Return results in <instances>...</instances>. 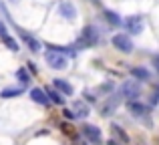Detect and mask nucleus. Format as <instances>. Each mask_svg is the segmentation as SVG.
I'll return each instance as SVG.
<instances>
[{"label":"nucleus","mask_w":159,"mask_h":145,"mask_svg":"<svg viewBox=\"0 0 159 145\" xmlns=\"http://www.w3.org/2000/svg\"><path fill=\"white\" fill-rule=\"evenodd\" d=\"M99 43V32L95 26H85L81 30V36L77 39V43H75V48H79V51H85V48H91L93 44Z\"/></svg>","instance_id":"nucleus-1"},{"label":"nucleus","mask_w":159,"mask_h":145,"mask_svg":"<svg viewBox=\"0 0 159 145\" xmlns=\"http://www.w3.org/2000/svg\"><path fill=\"white\" fill-rule=\"evenodd\" d=\"M111 44H113V47H115L119 52H125V55L133 52V48H135V44H133V39L127 34V32H117V34H113Z\"/></svg>","instance_id":"nucleus-2"},{"label":"nucleus","mask_w":159,"mask_h":145,"mask_svg":"<svg viewBox=\"0 0 159 145\" xmlns=\"http://www.w3.org/2000/svg\"><path fill=\"white\" fill-rule=\"evenodd\" d=\"M44 59H47L48 67L54 69V71H62V69L69 67V59H66L65 52H58V51H51L48 48L47 52H44Z\"/></svg>","instance_id":"nucleus-3"},{"label":"nucleus","mask_w":159,"mask_h":145,"mask_svg":"<svg viewBox=\"0 0 159 145\" xmlns=\"http://www.w3.org/2000/svg\"><path fill=\"white\" fill-rule=\"evenodd\" d=\"M127 109H129V113H131L135 119H143L147 125H151V121H149V109H147V105H143V103H139L135 99V101H127Z\"/></svg>","instance_id":"nucleus-4"},{"label":"nucleus","mask_w":159,"mask_h":145,"mask_svg":"<svg viewBox=\"0 0 159 145\" xmlns=\"http://www.w3.org/2000/svg\"><path fill=\"white\" fill-rule=\"evenodd\" d=\"M121 24L125 26V30H127L129 34H141V30H143V26H145V20H143V16L133 14V16H127Z\"/></svg>","instance_id":"nucleus-5"},{"label":"nucleus","mask_w":159,"mask_h":145,"mask_svg":"<svg viewBox=\"0 0 159 145\" xmlns=\"http://www.w3.org/2000/svg\"><path fill=\"white\" fill-rule=\"evenodd\" d=\"M121 93H123V97L127 99V101H135V99L141 95V85H139V81H135V79H133V81H125Z\"/></svg>","instance_id":"nucleus-6"},{"label":"nucleus","mask_w":159,"mask_h":145,"mask_svg":"<svg viewBox=\"0 0 159 145\" xmlns=\"http://www.w3.org/2000/svg\"><path fill=\"white\" fill-rule=\"evenodd\" d=\"M83 135L87 137V141L93 143V145H99L103 141V135H101V129L97 125H85L83 127Z\"/></svg>","instance_id":"nucleus-7"},{"label":"nucleus","mask_w":159,"mask_h":145,"mask_svg":"<svg viewBox=\"0 0 159 145\" xmlns=\"http://www.w3.org/2000/svg\"><path fill=\"white\" fill-rule=\"evenodd\" d=\"M58 14H61L65 20L73 22L75 16H77V8H75V4L70 2V0H62V2L58 4Z\"/></svg>","instance_id":"nucleus-8"},{"label":"nucleus","mask_w":159,"mask_h":145,"mask_svg":"<svg viewBox=\"0 0 159 145\" xmlns=\"http://www.w3.org/2000/svg\"><path fill=\"white\" fill-rule=\"evenodd\" d=\"M18 34H20V40H22L24 44H26L28 48H30L32 52H39L40 51V43L34 39L32 34H28V32H24V30H18Z\"/></svg>","instance_id":"nucleus-9"},{"label":"nucleus","mask_w":159,"mask_h":145,"mask_svg":"<svg viewBox=\"0 0 159 145\" xmlns=\"http://www.w3.org/2000/svg\"><path fill=\"white\" fill-rule=\"evenodd\" d=\"M30 99L34 103H39V105H48V95H47V91H43V89H39V87H34V89H30Z\"/></svg>","instance_id":"nucleus-10"},{"label":"nucleus","mask_w":159,"mask_h":145,"mask_svg":"<svg viewBox=\"0 0 159 145\" xmlns=\"http://www.w3.org/2000/svg\"><path fill=\"white\" fill-rule=\"evenodd\" d=\"M129 73H131V77L135 79V81H149V79H151V73L145 67H131Z\"/></svg>","instance_id":"nucleus-11"},{"label":"nucleus","mask_w":159,"mask_h":145,"mask_svg":"<svg viewBox=\"0 0 159 145\" xmlns=\"http://www.w3.org/2000/svg\"><path fill=\"white\" fill-rule=\"evenodd\" d=\"M54 89L61 91L62 95H73V87H70V83L65 81V79H54Z\"/></svg>","instance_id":"nucleus-12"},{"label":"nucleus","mask_w":159,"mask_h":145,"mask_svg":"<svg viewBox=\"0 0 159 145\" xmlns=\"http://www.w3.org/2000/svg\"><path fill=\"white\" fill-rule=\"evenodd\" d=\"M0 40H2V44L8 48V51H12V52H18V51H20L18 43H16V40L12 39L10 34H8V32H6V34H2V36H0Z\"/></svg>","instance_id":"nucleus-13"},{"label":"nucleus","mask_w":159,"mask_h":145,"mask_svg":"<svg viewBox=\"0 0 159 145\" xmlns=\"http://www.w3.org/2000/svg\"><path fill=\"white\" fill-rule=\"evenodd\" d=\"M47 95H48V101L54 103V105H65V95L57 89H47Z\"/></svg>","instance_id":"nucleus-14"},{"label":"nucleus","mask_w":159,"mask_h":145,"mask_svg":"<svg viewBox=\"0 0 159 145\" xmlns=\"http://www.w3.org/2000/svg\"><path fill=\"white\" fill-rule=\"evenodd\" d=\"M117 105H119V97H111V101H107L105 105L101 107V115H103V117H109V115L115 111Z\"/></svg>","instance_id":"nucleus-15"},{"label":"nucleus","mask_w":159,"mask_h":145,"mask_svg":"<svg viewBox=\"0 0 159 145\" xmlns=\"http://www.w3.org/2000/svg\"><path fill=\"white\" fill-rule=\"evenodd\" d=\"M103 16H105V20L111 24V26H121V22H123L115 10H105V12H103Z\"/></svg>","instance_id":"nucleus-16"},{"label":"nucleus","mask_w":159,"mask_h":145,"mask_svg":"<svg viewBox=\"0 0 159 145\" xmlns=\"http://www.w3.org/2000/svg\"><path fill=\"white\" fill-rule=\"evenodd\" d=\"M18 95H22V89H20V87H8V89H2L0 97L2 99H12V97H18Z\"/></svg>","instance_id":"nucleus-17"},{"label":"nucleus","mask_w":159,"mask_h":145,"mask_svg":"<svg viewBox=\"0 0 159 145\" xmlns=\"http://www.w3.org/2000/svg\"><path fill=\"white\" fill-rule=\"evenodd\" d=\"M111 131H113V135H115V137H117V139H119V141H121V143H129V135H127V133H125V131H123V129H121V127H119V125H117V123H115V125H113V127H111Z\"/></svg>","instance_id":"nucleus-18"},{"label":"nucleus","mask_w":159,"mask_h":145,"mask_svg":"<svg viewBox=\"0 0 159 145\" xmlns=\"http://www.w3.org/2000/svg\"><path fill=\"white\" fill-rule=\"evenodd\" d=\"M73 111H77V117H87V115H89V107H87L85 103H81V101H75Z\"/></svg>","instance_id":"nucleus-19"},{"label":"nucleus","mask_w":159,"mask_h":145,"mask_svg":"<svg viewBox=\"0 0 159 145\" xmlns=\"http://www.w3.org/2000/svg\"><path fill=\"white\" fill-rule=\"evenodd\" d=\"M16 79H18L22 85H28V83H30V75H28V69H18V71H16Z\"/></svg>","instance_id":"nucleus-20"},{"label":"nucleus","mask_w":159,"mask_h":145,"mask_svg":"<svg viewBox=\"0 0 159 145\" xmlns=\"http://www.w3.org/2000/svg\"><path fill=\"white\" fill-rule=\"evenodd\" d=\"M61 131H62V133H65V135H69V137H75V135H77V133H75V129H73V125H70V123H61Z\"/></svg>","instance_id":"nucleus-21"},{"label":"nucleus","mask_w":159,"mask_h":145,"mask_svg":"<svg viewBox=\"0 0 159 145\" xmlns=\"http://www.w3.org/2000/svg\"><path fill=\"white\" fill-rule=\"evenodd\" d=\"M113 87H115V85H113V83L109 81V83H103V85L99 87V91H103V93H107V91H113Z\"/></svg>","instance_id":"nucleus-22"},{"label":"nucleus","mask_w":159,"mask_h":145,"mask_svg":"<svg viewBox=\"0 0 159 145\" xmlns=\"http://www.w3.org/2000/svg\"><path fill=\"white\" fill-rule=\"evenodd\" d=\"M85 99H87L89 103H95V101H97V97H95V93H91V91H85Z\"/></svg>","instance_id":"nucleus-23"},{"label":"nucleus","mask_w":159,"mask_h":145,"mask_svg":"<svg viewBox=\"0 0 159 145\" xmlns=\"http://www.w3.org/2000/svg\"><path fill=\"white\" fill-rule=\"evenodd\" d=\"M65 117L66 119H75V117H77V113H75V111H70V109H65Z\"/></svg>","instance_id":"nucleus-24"},{"label":"nucleus","mask_w":159,"mask_h":145,"mask_svg":"<svg viewBox=\"0 0 159 145\" xmlns=\"http://www.w3.org/2000/svg\"><path fill=\"white\" fill-rule=\"evenodd\" d=\"M6 32H8V28L4 26V22L0 20V36H2V34H6Z\"/></svg>","instance_id":"nucleus-25"},{"label":"nucleus","mask_w":159,"mask_h":145,"mask_svg":"<svg viewBox=\"0 0 159 145\" xmlns=\"http://www.w3.org/2000/svg\"><path fill=\"white\" fill-rule=\"evenodd\" d=\"M153 67H155L157 71H159V55H155V57H153Z\"/></svg>","instance_id":"nucleus-26"},{"label":"nucleus","mask_w":159,"mask_h":145,"mask_svg":"<svg viewBox=\"0 0 159 145\" xmlns=\"http://www.w3.org/2000/svg\"><path fill=\"white\" fill-rule=\"evenodd\" d=\"M151 103H159V93H157V95H153V99H151Z\"/></svg>","instance_id":"nucleus-27"},{"label":"nucleus","mask_w":159,"mask_h":145,"mask_svg":"<svg viewBox=\"0 0 159 145\" xmlns=\"http://www.w3.org/2000/svg\"><path fill=\"white\" fill-rule=\"evenodd\" d=\"M107 145H117V141H113V139H111V141H107Z\"/></svg>","instance_id":"nucleus-28"},{"label":"nucleus","mask_w":159,"mask_h":145,"mask_svg":"<svg viewBox=\"0 0 159 145\" xmlns=\"http://www.w3.org/2000/svg\"><path fill=\"white\" fill-rule=\"evenodd\" d=\"M10 2H18V0H10Z\"/></svg>","instance_id":"nucleus-29"},{"label":"nucleus","mask_w":159,"mask_h":145,"mask_svg":"<svg viewBox=\"0 0 159 145\" xmlns=\"http://www.w3.org/2000/svg\"><path fill=\"white\" fill-rule=\"evenodd\" d=\"M77 145H81V143H77Z\"/></svg>","instance_id":"nucleus-30"}]
</instances>
